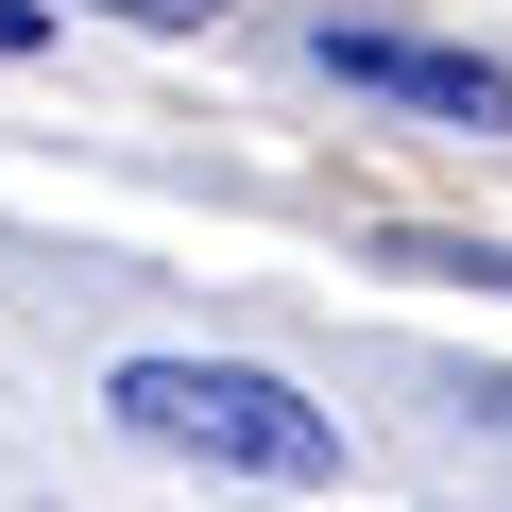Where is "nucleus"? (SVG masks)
<instances>
[{"mask_svg": "<svg viewBox=\"0 0 512 512\" xmlns=\"http://www.w3.org/2000/svg\"><path fill=\"white\" fill-rule=\"evenodd\" d=\"M35 35H52V18H35V0H0V52H35Z\"/></svg>", "mask_w": 512, "mask_h": 512, "instance_id": "obj_3", "label": "nucleus"}, {"mask_svg": "<svg viewBox=\"0 0 512 512\" xmlns=\"http://www.w3.org/2000/svg\"><path fill=\"white\" fill-rule=\"evenodd\" d=\"M120 427H154L188 461H239V478H325L342 461V410H308L256 359H120Z\"/></svg>", "mask_w": 512, "mask_h": 512, "instance_id": "obj_1", "label": "nucleus"}, {"mask_svg": "<svg viewBox=\"0 0 512 512\" xmlns=\"http://www.w3.org/2000/svg\"><path fill=\"white\" fill-rule=\"evenodd\" d=\"M120 18H154V35H188V18H205V0H120Z\"/></svg>", "mask_w": 512, "mask_h": 512, "instance_id": "obj_4", "label": "nucleus"}, {"mask_svg": "<svg viewBox=\"0 0 512 512\" xmlns=\"http://www.w3.org/2000/svg\"><path fill=\"white\" fill-rule=\"evenodd\" d=\"M308 52H325L342 86H376V103H427V120H478V137L512 120V69H478V52H427V35H359V18H325Z\"/></svg>", "mask_w": 512, "mask_h": 512, "instance_id": "obj_2", "label": "nucleus"}]
</instances>
